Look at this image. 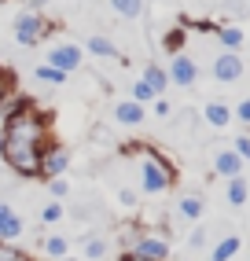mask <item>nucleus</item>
<instances>
[{
  "mask_svg": "<svg viewBox=\"0 0 250 261\" xmlns=\"http://www.w3.org/2000/svg\"><path fill=\"white\" fill-rule=\"evenodd\" d=\"M133 147L140 151V191H144V195H162V191H169L173 180H177L173 162L162 151H155L151 144H133Z\"/></svg>",
  "mask_w": 250,
  "mask_h": 261,
  "instance_id": "nucleus-2",
  "label": "nucleus"
},
{
  "mask_svg": "<svg viewBox=\"0 0 250 261\" xmlns=\"http://www.w3.org/2000/svg\"><path fill=\"white\" fill-rule=\"evenodd\" d=\"M81 250H85L88 261H99V257H107V239H103V236H88Z\"/></svg>",
  "mask_w": 250,
  "mask_h": 261,
  "instance_id": "nucleus-22",
  "label": "nucleus"
},
{
  "mask_svg": "<svg viewBox=\"0 0 250 261\" xmlns=\"http://www.w3.org/2000/svg\"><path fill=\"white\" fill-rule=\"evenodd\" d=\"M144 118H147V107H144V103H136V99L114 103V121H118V125H140Z\"/></svg>",
  "mask_w": 250,
  "mask_h": 261,
  "instance_id": "nucleus-10",
  "label": "nucleus"
},
{
  "mask_svg": "<svg viewBox=\"0 0 250 261\" xmlns=\"http://www.w3.org/2000/svg\"><path fill=\"white\" fill-rule=\"evenodd\" d=\"M151 107H155V114H158V118H169V114H173L169 99H162V96H155V99H151Z\"/></svg>",
  "mask_w": 250,
  "mask_h": 261,
  "instance_id": "nucleus-31",
  "label": "nucleus"
},
{
  "mask_svg": "<svg viewBox=\"0 0 250 261\" xmlns=\"http://www.w3.org/2000/svg\"><path fill=\"white\" fill-rule=\"evenodd\" d=\"M121 261H147V257H136V254H129V250H125V254H121Z\"/></svg>",
  "mask_w": 250,
  "mask_h": 261,
  "instance_id": "nucleus-34",
  "label": "nucleus"
},
{
  "mask_svg": "<svg viewBox=\"0 0 250 261\" xmlns=\"http://www.w3.org/2000/svg\"><path fill=\"white\" fill-rule=\"evenodd\" d=\"M162 44H166V51H169V56H173V51H181V48H184V30H169Z\"/></svg>",
  "mask_w": 250,
  "mask_h": 261,
  "instance_id": "nucleus-27",
  "label": "nucleus"
},
{
  "mask_svg": "<svg viewBox=\"0 0 250 261\" xmlns=\"http://www.w3.org/2000/svg\"><path fill=\"white\" fill-rule=\"evenodd\" d=\"M81 63H85V48L81 44H56V48H48V66H56V70H63V74H74Z\"/></svg>",
  "mask_w": 250,
  "mask_h": 261,
  "instance_id": "nucleus-7",
  "label": "nucleus"
},
{
  "mask_svg": "<svg viewBox=\"0 0 250 261\" xmlns=\"http://www.w3.org/2000/svg\"><path fill=\"white\" fill-rule=\"evenodd\" d=\"M129 254L147 257V261H169V239L158 236V232H140V236L129 243Z\"/></svg>",
  "mask_w": 250,
  "mask_h": 261,
  "instance_id": "nucleus-4",
  "label": "nucleus"
},
{
  "mask_svg": "<svg viewBox=\"0 0 250 261\" xmlns=\"http://www.w3.org/2000/svg\"><path fill=\"white\" fill-rule=\"evenodd\" d=\"M232 118H239L243 125H250V96L239 99V107H232Z\"/></svg>",
  "mask_w": 250,
  "mask_h": 261,
  "instance_id": "nucleus-30",
  "label": "nucleus"
},
{
  "mask_svg": "<svg viewBox=\"0 0 250 261\" xmlns=\"http://www.w3.org/2000/svg\"><path fill=\"white\" fill-rule=\"evenodd\" d=\"M70 147L63 144H48L44 154H41V180H52V177H63V173L70 169Z\"/></svg>",
  "mask_w": 250,
  "mask_h": 261,
  "instance_id": "nucleus-5",
  "label": "nucleus"
},
{
  "mask_svg": "<svg viewBox=\"0 0 250 261\" xmlns=\"http://www.w3.org/2000/svg\"><path fill=\"white\" fill-rule=\"evenodd\" d=\"M213 33H217V41H221V44H224L228 51H239V48H243V41H246L239 26H217Z\"/></svg>",
  "mask_w": 250,
  "mask_h": 261,
  "instance_id": "nucleus-18",
  "label": "nucleus"
},
{
  "mask_svg": "<svg viewBox=\"0 0 250 261\" xmlns=\"http://www.w3.org/2000/svg\"><path fill=\"white\" fill-rule=\"evenodd\" d=\"M0 261H33V257L19 247H11V243H0Z\"/></svg>",
  "mask_w": 250,
  "mask_h": 261,
  "instance_id": "nucleus-26",
  "label": "nucleus"
},
{
  "mask_svg": "<svg viewBox=\"0 0 250 261\" xmlns=\"http://www.w3.org/2000/svg\"><path fill=\"white\" fill-rule=\"evenodd\" d=\"M111 8L121 19H140V15H144V0H111Z\"/></svg>",
  "mask_w": 250,
  "mask_h": 261,
  "instance_id": "nucleus-21",
  "label": "nucleus"
},
{
  "mask_svg": "<svg viewBox=\"0 0 250 261\" xmlns=\"http://www.w3.org/2000/svg\"><path fill=\"white\" fill-rule=\"evenodd\" d=\"M48 191H52V199H63V195H70V184L63 177H52L48 180Z\"/></svg>",
  "mask_w": 250,
  "mask_h": 261,
  "instance_id": "nucleus-28",
  "label": "nucleus"
},
{
  "mask_svg": "<svg viewBox=\"0 0 250 261\" xmlns=\"http://www.w3.org/2000/svg\"><path fill=\"white\" fill-rule=\"evenodd\" d=\"M4 154L0 159L8 162V169L22 180L41 177V154L52 144V121L44 111H37L33 99H19L4 111Z\"/></svg>",
  "mask_w": 250,
  "mask_h": 261,
  "instance_id": "nucleus-1",
  "label": "nucleus"
},
{
  "mask_svg": "<svg viewBox=\"0 0 250 261\" xmlns=\"http://www.w3.org/2000/svg\"><path fill=\"white\" fill-rule=\"evenodd\" d=\"M203 210H206V202L199 195H181V202H177V214H181L184 221H199Z\"/></svg>",
  "mask_w": 250,
  "mask_h": 261,
  "instance_id": "nucleus-16",
  "label": "nucleus"
},
{
  "mask_svg": "<svg viewBox=\"0 0 250 261\" xmlns=\"http://www.w3.org/2000/svg\"><path fill=\"white\" fill-rule=\"evenodd\" d=\"M41 250H44V257H56L59 261V257L70 254V239L66 236H44L41 239Z\"/></svg>",
  "mask_w": 250,
  "mask_h": 261,
  "instance_id": "nucleus-17",
  "label": "nucleus"
},
{
  "mask_svg": "<svg viewBox=\"0 0 250 261\" xmlns=\"http://www.w3.org/2000/svg\"><path fill=\"white\" fill-rule=\"evenodd\" d=\"M203 243H206V232H203V228H195V232L188 236V247H203Z\"/></svg>",
  "mask_w": 250,
  "mask_h": 261,
  "instance_id": "nucleus-33",
  "label": "nucleus"
},
{
  "mask_svg": "<svg viewBox=\"0 0 250 261\" xmlns=\"http://www.w3.org/2000/svg\"><path fill=\"white\" fill-rule=\"evenodd\" d=\"M41 221H44V224H56V221H63V202H59V199L44 202V206H41Z\"/></svg>",
  "mask_w": 250,
  "mask_h": 261,
  "instance_id": "nucleus-25",
  "label": "nucleus"
},
{
  "mask_svg": "<svg viewBox=\"0 0 250 261\" xmlns=\"http://www.w3.org/2000/svg\"><path fill=\"white\" fill-rule=\"evenodd\" d=\"M166 74L173 85H181V89H191L195 81H199V66H195L191 56H184V51H173L169 56V66H166Z\"/></svg>",
  "mask_w": 250,
  "mask_h": 261,
  "instance_id": "nucleus-6",
  "label": "nucleus"
},
{
  "mask_svg": "<svg viewBox=\"0 0 250 261\" xmlns=\"http://www.w3.org/2000/svg\"><path fill=\"white\" fill-rule=\"evenodd\" d=\"M0 154H4V133H0Z\"/></svg>",
  "mask_w": 250,
  "mask_h": 261,
  "instance_id": "nucleus-35",
  "label": "nucleus"
},
{
  "mask_svg": "<svg viewBox=\"0 0 250 261\" xmlns=\"http://www.w3.org/2000/svg\"><path fill=\"white\" fill-rule=\"evenodd\" d=\"M56 30L52 26V19L44 11H33V8H22L19 15H15V41H19L22 48H33V44H41L48 33Z\"/></svg>",
  "mask_w": 250,
  "mask_h": 261,
  "instance_id": "nucleus-3",
  "label": "nucleus"
},
{
  "mask_svg": "<svg viewBox=\"0 0 250 261\" xmlns=\"http://www.w3.org/2000/svg\"><path fill=\"white\" fill-rule=\"evenodd\" d=\"M33 74H37V81H44V85H66V77H70V74L56 70V66H48V63H41Z\"/></svg>",
  "mask_w": 250,
  "mask_h": 261,
  "instance_id": "nucleus-23",
  "label": "nucleus"
},
{
  "mask_svg": "<svg viewBox=\"0 0 250 261\" xmlns=\"http://www.w3.org/2000/svg\"><path fill=\"white\" fill-rule=\"evenodd\" d=\"M85 51L88 56H96V59H121V51L111 37H103V33H92V37L85 41Z\"/></svg>",
  "mask_w": 250,
  "mask_h": 261,
  "instance_id": "nucleus-12",
  "label": "nucleus"
},
{
  "mask_svg": "<svg viewBox=\"0 0 250 261\" xmlns=\"http://www.w3.org/2000/svg\"><path fill=\"white\" fill-rule=\"evenodd\" d=\"M232 151H236L243 162H250V136H236V144H232Z\"/></svg>",
  "mask_w": 250,
  "mask_h": 261,
  "instance_id": "nucleus-29",
  "label": "nucleus"
},
{
  "mask_svg": "<svg viewBox=\"0 0 250 261\" xmlns=\"http://www.w3.org/2000/svg\"><path fill=\"white\" fill-rule=\"evenodd\" d=\"M129 99H136V103H144V107H147V103L155 99V89H151V85H147L144 77H140V81H133V89H129Z\"/></svg>",
  "mask_w": 250,
  "mask_h": 261,
  "instance_id": "nucleus-24",
  "label": "nucleus"
},
{
  "mask_svg": "<svg viewBox=\"0 0 250 261\" xmlns=\"http://www.w3.org/2000/svg\"><path fill=\"white\" fill-rule=\"evenodd\" d=\"M243 70H246V66H243V59H239V51H228V48H224L221 56L213 59V66H210V74L217 77V81H224V85L239 81V77H243Z\"/></svg>",
  "mask_w": 250,
  "mask_h": 261,
  "instance_id": "nucleus-8",
  "label": "nucleus"
},
{
  "mask_svg": "<svg viewBox=\"0 0 250 261\" xmlns=\"http://www.w3.org/2000/svg\"><path fill=\"white\" fill-rule=\"evenodd\" d=\"M239 247H243V239H239V236H224L217 247L210 250V261H232V257L239 254Z\"/></svg>",
  "mask_w": 250,
  "mask_h": 261,
  "instance_id": "nucleus-15",
  "label": "nucleus"
},
{
  "mask_svg": "<svg viewBox=\"0 0 250 261\" xmlns=\"http://www.w3.org/2000/svg\"><path fill=\"white\" fill-rule=\"evenodd\" d=\"M243 159H239V154L236 151H232V147H221L217 154H213V169H217L221 173V177H239V173H243Z\"/></svg>",
  "mask_w": 250,
  "mask_h": 261,
  "instance_id": "nucleus-11",
  "label": "nucleus"
},
{
  "mask_svg": "<svg viewBox=\"0 0 250 261\" xmlns=\"http://www.w3.org/2000/svg\"><path fill=\"white\" fill-rule=\"evenodd\" d=\"M250 199V188H246V177L239 173V177H228V202L232 206H246Z\"/></svg>",
  "mask_w": 250,
  "mask_h": 261,
  "instance_id": "nucleus-19",
  "label": "nucleus"
},
{
  "mask_svg": "<svg viewBox=\"0 0 250 261\" xmlns=\"http://www.w3.org/2000/svg\"><path fill=\"white\" fill-rule=\"evenodd\" d=\"M118 199H121V206H136V191L121 188V191H118Z\"/></svg>",
  "mask_w": 250,
  "mask_h": 261,
  "instance_id": "nucleus-32",
  "label": "nucleus"
},
{
  "mask_svg": "<svg viewBox=\"0 0 250 261\" xmlns=\"http://www.w3.org/2000/svg\"><path fill=\"white\" fill-rule=\"evenodd\" d=\"M22 232H26L22 217L11 210V202H0V243H15Z\"/></svg>",
  "mask_w": 250,
  "mask_h": 261,
  "instance_id": "nucleus-9",
  "label": "nucleus"
},
{
  "mask_svg": "<svg viewBox=\"0 0 250 261\" xmlns=\"http://www.w3.org/2000/svg\"><path fill=\"white\" fill-rule=\"evenodd\" d=\"M15 89H19V77H15V70H11V66H4V63H0V107H4V103L15 96Z\"/></svg>",
  "mask_w": 250,
  "mask_h": 261,
  "instance_id": "nucleus-20",
  "label": "nucleus"
},
{
  "mask_svg": "<svg viewBox=\"0 0 250 261\" xmlns=\"http://www.w3.org/2000/svg\"><path fill=\"white\" fill-rule=\"evenodd\" d=\"M140 77H144V81L151 85V89H155V96H162V92H166V85H169V74H166V66H158V63H147Z\"/></svg>",
  "mask_w": 250,
  "mask_h": 261,
  "instance_id": "nucleus-14",
  "label": "nucleus"
},
{
  "mask_svg": "<svg viewBox=\"0 0 250 261\" xmlns=\"http://www.w3.org/2000/svg\"><path fill=\"white\" fill-rule=\"evenodd\" d=\"M203 118H206L210 129H224L228 121H232V107H228V103H221V99H210L206 107H203Z\"/></svg>",
  "mask_w": 250,
  "mask_h": 261,
  "instance_id": "nucleus-13",
  "label": "nucleus"
}]
</instances>
